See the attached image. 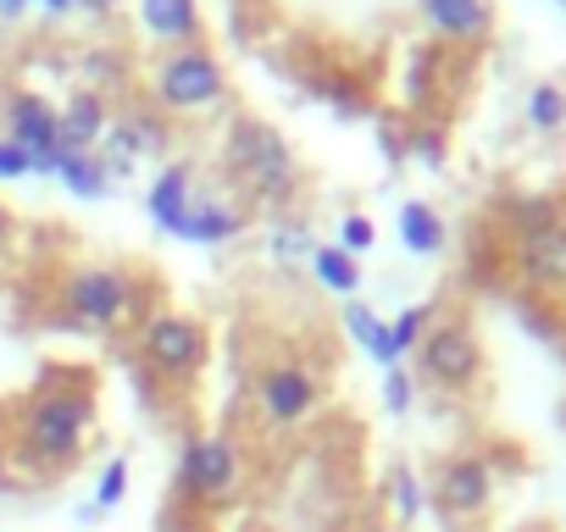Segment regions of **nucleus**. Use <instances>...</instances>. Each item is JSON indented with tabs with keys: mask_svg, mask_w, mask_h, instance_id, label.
Masks as SVG:
<instances>
[{
	"mask_svg": "<svg viewBox=\"0 0 566 532\" xmlns=\"http://www.w3.org/2000/svg\"><path fill=\"white\" fill-rule=\"evenodd\" d=\"M95 433V389L56 372L45 377L23 411H18V466L34 471V477H56L67 466H78L84 455V438Z\"/></svg>",
	"mask_w": 566,
	"mask_h": 532,
	"instance_id": "nucleus-1",
	"label": "nucleus"
},
{
	"mask_svg": "<svg viewBox=\"0 0 566 532\" xmlns=\"http://www.w3.org/2000/svg\"><path fill=\"white\" fill-rule=\"evenodd\" d=\"M222 172L239 200L261 205H290L301 194V156L272 123L261 117H233L222 134Z\"/></svg>",
	"mask_w": 566,
	"mask_h": 532,
	"instance_id": "nucleus-2",
	"label": "nucleus"
},
{
	"mask_svg": "<svg viewBox=\"0 0 566 532\" xmlns=\"http://www.w3.org/2000/svg\"><path fill=\"white\" fill-rule=\"evenodd\" d=\"M56 306L84 333H128L145 322V284L117 260H78L56 278Z\"/></svg>",
	"mask_w": 566,
	"mask_h": 532,
	"instance_id": "nucleus-3",
	"label": "nucleus"
},
{
	"mask_svg": "<svg viewBox=\"0 0 566 532\" xmlns=\"http://www.w3.org/2000/svg\"><path fill=\"white\" fill-rule=\"evenodd\" d=\"M145 106H156L167 123L184 117H211L228 106V67L211 45H184V51H156L145 73Z\"/></svg>",
	"mask_w": 566,
	"mask_h": 532,
	"instance_id": "nucleus-4",
	"label": "nucleus"
},
{
	"mask_svg": "<svg viewBox=\"0 0 566 532\" xmlns=\"http://www.w3.org/2000/svg\"><path fill=\"white\" fill-rule=\"evenodd\" d=\"M244 488V449L228 433H189L178 444V493L195 510H222Z\"/></svg>",
	"mask_w": 566,
	"mask_h": 532,
	"instance_id": "nucleus-5",
	"label": "nucleus"
},
{
	"mask_svg": "<svg viewBox=\"0 0 566 532\" xmlns=\"http://www.w3.org/2000/svg\"><path fill=\"white\" fill-rule=\"evenodd\" d=\"M317 405H323V377L306 361L277 355V361H261L255 366V377H250V411H255L261 427L295 433V427H306L317 416Z\"/></svg>",
	"mask_w": 566,
	"mask_h": 532,
	"instance_id": "nucleus-6",
	"label": "nucleus"
},
{
	"mask_svg": "<svg viewBox=\"0 0 566 532\" xmlns=\"http://www.w3.org/2000/svg\"><path fill=\"white\" fill-rule=\"evenodd\" d=\"M211 361V339L200 328V317L189 311H150L139 322V366L156 383H195Z\"/></svg>",
	"mask_w": 566,
	"mask_h": 532,
	"instance_id": "nucleus-7",
	"label": "nucleus"
},
{
	"mask_svg": "<svg viewBox=\"0 0 566 532\" xmlns=\"http://www.w3.org/2000/svg\"><path fill=\"white\" fill-rule=\"evenodd\" d=\"M417 366L433 389H472L483 377V344L467 322H433L417 344Z\"/></svg>",
	"mask_w": 566,
	"mask_h": 532,
	"instance_id": "nucleus-8",
	"label": "nucleus"
},
{
	"mask_svg": "<svg viewBox=\"0 0 566 532\" xmlns=\"http://www.w3.org/2000/svg\"><path fill=\"white\" fill-rule=\"evenodd\" d=\"M0 128H7L12 145L29 150L34 178H51V172H56L62 134H56V106H51L40 89H12L7 100H0Z\"/></svg>",
	"mask_w": 566,
	"mask_h": 532,
	"instance_id": "nucleus-9",
	"label": "nucleus"
},
{
	"mask_svg": "<svg viewBox=\"0 0 566 532\" xmlns=\"http://www.w3.org/2000/svg\"><path fill=\"white\" fill-rule=\"evenodd\" d=\"M244 227H250V205L239 194H228V189H195V200L184 205V216L172 222L167 238L217 249V244H233Z\"/></svg>",
	"mask_w": 566,
	"mask_h": 532,
	"instance_id": "nucleus-10",
	"label": "nucleus"
},
{
	"mask_svg": "<svg viewBox=\"0 0 566 532\" xmlns=\"http://www.w3.org/2000/svg\"><path fill=\"white\" fill-rule=\"evenodd\" d=\"M428 499H433L444 515L472 521V515H483V510L494 504V466H489L483 455H450V460L433 471Z\"/></svg>",
	"mask_w": 566,
	"mask_h": 532,
	"instance_id": "nucleus-11",
	"label": "nucleus"
},
{
	"mask_svg": "<svg viewBox=\"0 0 566 532\" xmlns=\"http://www.w3.org/2000/svg\"><path fill=\"white\" fill-rule=\"evenodd\" d=\"M134 18H139L145 40L161 45V51L206 45V12H200V0H134Z\"/></svg>",
	"mask_w": 566,
	"mask_h": 532,
	"instance_id": "nucleus-12",
	"label": "nucleus"
},
{
	"mask_svg": "<svg viewBox=\"0 0 566 532\" xmlns=\"http://www.w3.org/2000/svg\"><path fill=\"white\" fill-rule=\"evenodd\" d=\"M522 278L544 295H566V222H533L522 233Z\"/></svg>",
	"mask_w": 566,
	"mask_h": 532,
	"instance_id": "nucleus-13",
	"label": "nucleus"
},
{
	"mask_svg": "<svg viewBox=\"0 0 566 532\" xmlns=\"http://www.w3.org/2000/svg\"><path fill=\"white\" fill-rule=\"evenodd\" d=\"M422 23L444 45H478L494 29V0H417Z\"/></svg>",
	"mask_w": 566,
	"mask_h": 532,
	"instance_id": "nucleus-14",
	"label": "nucleus"
},
{
	"mask_svg": "<svg viewBox=\"0 0 566 532\" xmlns=\"http://www.w3.org/2000/svg\"><path fill=\"white\" fill-rule=\"evenodd\" d=\"M112 128V106L101 89H73L67 106H56V134H62V150H101Z\"/></svg>",
	"mask_w": 566,
	"mask_h": 532,
	"instance_id": "nucleus-15",
	"label": "nucleus"
},
{
	"mask_svg": "<svg viewBox=\"0 0 566 532\" xmlns=\"http://www.w3.org/2000/svg\"><path fill=\"white\" fill-rule=\"evenodd\" d=\"M195 189H200V178H195L189 161H161L156 178L145 183V211H150V222H156L161 233H172V222L184 216V205L195 200Z\"/></svg>",
	"mask_w": 566,
	"mask_h": 532,
	"instance_id": "nucleus-16",
	"label": "nucleus"
},
{
	"mask_svg": "<svg viewBox=\"0 0 566 532\" xmlns=\"http://www.w3.org/2000/svg\"><path fill=\"white\" fill-rule=\"evenodd\" d=\"M339 322H345L350 344H356V350H361L378 372H395V366H400V350H395V339H389V317H378L367 300H345Z\"/></svg>",
	"mask_w": 566,
	"mask_h": 532,
	"instance_id": "nucleus-17",
	"label": "nucleus"
},
{
	"mask_svg": "<svg viewBox=\"0 0 566 532\" xmlns=\"http://www.w3.org/2000/svg\"><path fill=\"white\" fill-rule=\"evenodd\" d=\"M395 233H400V244H406L417 260H433V255H444V244H450V227H444V216H439L428 200H400Z\"/></svg>",
	"mask_w": 566,
	"mask_h": 532,
	"instance_id": "nucleus-18",
	"label": "nucleus"
},
{
	"mask_svg": "<svg viewBox=\"0 0 566 532\" xmlns=\"http://www.w3.org/2000/svg\"><path fill=\"white\" fill-rule=\"evenodd\" d=\"M306 273H312V284L328 289L334 300H361V260L345 255L339 244H317V249L306 255Z\"/></svg>",
	"mask_w": 566,
	"mask_h": 532,
	"instance_id": "nucleus-19",
	"label": "nucleus"
},
{
	"mask_svg": "<svg viewBox=\"0 0 566 532\" xmlns=\"http://www.w3.org/2000/svg\"><path fill=\"white\" fill-rule=\"evenodd\" d=\"M51 178H56L73 200H106V194L117 189V183L106 178V167H101V156H95V150H62Z\"/></svg>",
	"mask_w": 566,
	"mask_h": 532,
	"instance_id": "nucleus-20",
	"label": "nucleus"
},
{
	"mask_svg": "<svg viewBox=\"0 0 566 532\" xmlns=\"http://www.w3.org/2000/svg\"><path fill=\"white\" fill-rule=\"evenodd\" d=\"M384 499H389V515H395L400 526L422 521V510H428V488H422V477H417L411 466H389V477H384Z\"/></svg>",
	"mask_w": 566,
	"mask_h": 532,
	"instance_id": "nucleus-21",
	"label": "nucleus"
},
{
	"mask_svg": "<svg viewBox=\"0 0 566 532\" xmlns=\"http://www.w3.org/2000/svg\"><path fill=\"white\" fill-rule=\"evenodd\" d=\"M128 488H134V460H128V455H112V460H101V471H95V488H90V510H95V515L117 510V504L128 499Z\"/></svg>",
	"mask_w": 566,
	"mask_h": 532,
	"instance_id": "nucleus-22",
	"label": "nucleus"
},
{
	"mask_svg": "<svg viewBox=\"0 0 566 532\" xmlns=\"http://www.w3.org/2000/svg\"><path fill=\"white\" fill-rule=\"evenodd\" d=\"M266 238H272V266H283V273L306 266V255L317 249V238H312L306 222H277V227H266Z\"/></svg>",
	"mask_w": 566,
	"mask_h": 532,
	"instance_id": "nucleus-23",
	"label": "nucleus"
},
{
	"mask_svg": "<svg viewBox=\"0 0 566 532\" xmlns=\"http://www.w3.org/2000/svg\"><path fill=\"white\" fill-rule=\"evenodd\" d=\"M527 123H533L538 134L566 128V89H560V84H533V89H527Z\"/></svg>",
	"mask_w": 566,
	"mask_h": 532,
	"instance_id": "nucleus-24",
	"label": "nucleus"
},
{
	"mask_svg": "<svg viewBox=\"0 0 566 532\" xmlns=\"http://www.w3.org/2000/svg\"><path fill=\"white\" fill-rule=\"evenodd\" d=\"M328 244H339L345 255H356V260H361V255L378 244V222H373L367 211H345V216L334 222V238H328Z\"/></svg>",
	"mask_w": 566,
	"mask_h": 532,
	"instance_id": "nucleus-25",
	"label": "nucleus"
},
{
	"mask_svg": "<svg viewBox=\"0 0 566 532\" xmlns=\"http://www.w3.org/2000/svg\"><path fill=\"white\" fill-rule=\"evenodd\" d=\"M428 328H433V311H428V306H406L400 317H389V339H395L400 355H411V350L422 344Z\"/></svg>",
	"mask_w": 566,
	"mask_h": 532,
	"instance_id": "nucleus-26",
	"label": "nucleus"
},
{
	"mask_svg": "<svg viewBox=\"0 0 566 532\" xmlns=\"http://www.w3.org/2000/svg\"><path fill=\"white\" fill-rule=\"evenodd\" d=\"M411 400H417V383H411V372H406V366L384 372V411H389V416H406V411H411Z\"/></svg>",
	"mask_w": 566,
	"mask_h": 532,
	"instance_id": "nucleus-27",
	"label": "nucleus"
},
{
	"mask_svg": "<svg viewBox=\"0 0 566 532\" xmlns=\"http://www.w3.org/2000/svg\"><path fill=\"white\" fill-rule=\"evenodd\" d=\"M34 178V161L23 145H12L7 134H0V183H29Z\"/></svg>",
	"mask_w": 566,
	"mask_h": 532,
	"instance_id": "nucleus-28",
	"label": "nucleus"
},
{
	"mask_svg": "<svg viewBox=\"0 0 566 532\" xmlns=\"http://www.w3.org/2000/svg\"><path fill=\"white\" fill-rule=\"evenodd\" d=\"M312 89H317L323 100H334L339 111H356V106H361V95L350 89V78H312Z\"/></svg>",
	"mask_w": 566,
	"mask_h": 532,
	"instance_id": "nucleus-29",
	"label": "nucleus"
},
{
	"mask_svg": "<svg viewBox=\"0 0 566 532\" xmlns=\"http://www.w3.org/2000/svg\"><path fill=\"white\" fill-rule=\"evenodd\" d=\"M29 18H45V23H67L73 18V0H23Z\"/></svg>",
	"mask_w": 566,
	"mask_h": 532,
	"instance_id": "nucleus-30",
	"label": "nucleus"
},
{
	"mask_svg": "<svg viewBox=\"0 0 566 532\" xmlns=\"http://www.w3.org/2000/svg\"><path fill=\"white\" fill-rule=\"evenodd\" d=\"M12 244H18V216H12V205L0 200V260L12 255Z\"/></svg>",
	"mask_w": 566,
	"mask_h": 532,
	"instance_id": "nucleus-31",
	"label": "nucleus"
},
{
	"mask_svg": "<svg viewBox=\"0 0 566 532\" xmlns=\"http://www.w3.org/2000/svg\"><path fill=\"white\" fill-rule=\"evenodd\" d=\"M123 7V0H73V12H84V18H112Z\"/></svg>",
	"mask_w": 566,
	"mask_h": 532,
	"instance_id": "nucleus-32",
	"label": "nucleus"
},
{
	"mask_svg": "<svg viewBox=\"0 0 566 532\" xmlns=\"http://www.w3.org/2000/svg\"><path fill=\"white\" fill-rule=\"evenodd\" d=\"M560 7H566V0H560Z\"/></svg>",
	"mask_w": 566,
	"mask_h": 532,
	"instance_id": "nucleus-33",
	"label": "nucleus"
}]
</instances>
